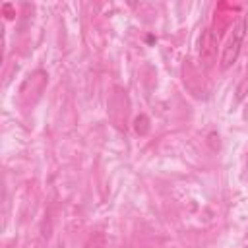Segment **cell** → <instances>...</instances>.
<instances>
[{
	"label": "cell",
	"instance_id": "4",
	"mask_svg": "<svg viewBox=\"0 0 248 248\" xmlns=\"http://www.w3.org/2000/svg\"><path fill=\"white\" fill-rule=\"evenodd\" d=\"M83 248H107V238L103 232H91L83 242Z\"/></svg>",
	"mask_w": 248,
	"mask_h": 248
},
{
	"label": "cell",
	"instance_id": "6",
	"mask_svg": "<svg viewBox=\"0 0 248 248\" xmlns=\"http://www.w3.org/2000/svg\"><path fill=\"white\" fill-rule=\"evenodd\" d=\"M2 12H4L6 19H14V16H16V10H14L12 4H2Z\"/></svg>",
	"mask_w": 248,
	"mask_h": 248
},
{
	"label": "cell",
	"instance_id": "2",
	"mask_svg": "<svg viewBox=\"0 0 248 248\" xmlns=\"http://www.w3.org/2000/svg\"><path fill=\"white\" fill-rule=\"evenodd\" d=\"M108 116L112 120V124L116 128H126L128 122V97L126 91L122 89H114L110 101H108Z\"/></svg>",
	"mask_w": 248,
	"mask_h": 248
},
{
	"label": "cell",
	"instance_id": "1",
	"mask_svg": "<svg viewBox=\"0 0 248 248\" xmlns=\"http://www.w3.org/2000/svg\"><path fill=\"white\" fill-rule=\"evenodd\" d=\"M246 29H248V17L242 16V17L234 23V27H232V31H231V35H229V39H227L223 50H221V60H219V62H221V68H223V70L231 68V66L236 62V58H238V54H240V48H242V41H244V37H246Z\"/></svg>",
	"mask_w": 248,
	"mask_h": 248
},
{
	"label": "cell",
	"instance_id": "5",
	"mask_svg": "<svg viewBox=\"0 0 248 248\" xmlns=\"http://www.w3.org/2000/svg\"><path fill=\"white\" fill-rule=\"evenodd\" d=\"M246 93H248V74L240 79V83H238V87H236V101L244 99V97H246Z\"/></svg>",
	"mask_w": 248,
	"mask_h": 248
},
{
	"label": "cell",
	"instance_id": "3",
	"mask_svg": "<svg viewBox=\"0 0 248 248\" xmlns=\"http://www.w3.org/2000/svg\"><path fill=\"white\" fill-rule=\"evenodd\" d=\"M198 56H200V62L209 68L213 66L215 58H217V37L213 33V29H203L202 35H200V46H198Z\"/></svg>",
	"mask_w": 248,
	"mask_h": 248
}]
</instances>
